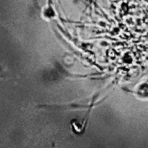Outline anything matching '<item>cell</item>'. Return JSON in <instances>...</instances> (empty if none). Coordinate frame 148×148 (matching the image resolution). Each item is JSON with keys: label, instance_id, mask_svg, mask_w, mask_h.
<instances>
[{"label": "cell", "instance_id": "1", "mask_svg": "<svg viewBox=\"0 0 148 148\" xmlns=\"http://www.w3.org/2000/svg\"><path fill=\"white\" fill-rule=\"evenodd\" d=\"M43 17L47 20L54 18L56 16V12L54 9L51 5H47L45 7L42 11Z\"/></svg>", "mask_w": 148, "mask_h": 148}]
</instances>
